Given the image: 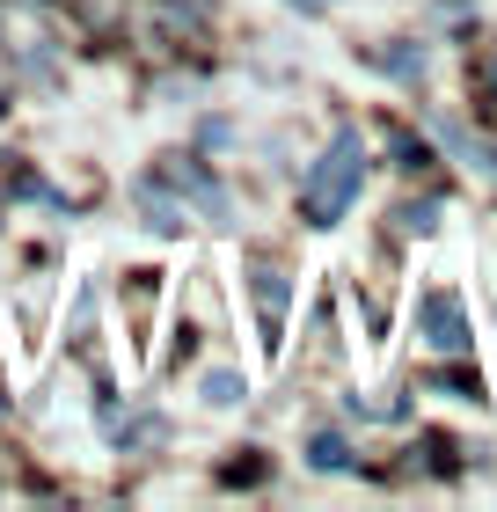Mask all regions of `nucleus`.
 Wrapping results in <instances>:
<instances>
[{"instance_id": "2", "label": "nucleus", "mask_w": 497, "mask_h": 512, "mask_svg": "<svg viewBox=\"0 0 497 512\" xmlns=\"http://www.w3.org/2000/svg\"><path fill=\"white\" fill-rule=\"evenodd\" d=\"M417 315H424V330H432L439 352H461V344H468V322H461V300L454 293H432Z\"/></svg>"}, {"instance_id": "3", "label": "nucleus", "mask_w": 497, "mask_h": 512, "mask_svg": "<svg viewBox=\"0 0 497 512\" xmlns=\"http://www.w3.org/2000/svg\"><path fill=\"white\" fill-rule=\"evenodd\" d=\"M205 403H220V410H227V403H242V381H234L227 366H220V374H205Z\"/></svg>"}, {"instance_id": "5", "label": "nucleus", "mask_w": 497, "mask_h": 512, "mask_svg": "<svg viewBox=\"0 0 497 512\" xmlns=\"http://www.w3.org/2000/svg\"><path fill=\"white\" fill-rule=\"evenodd\" d=\"M490 88H497V59H490Z\"/></svg>"}, {"instance_id": "1", "label": "nucleus", "mask_w": 497, "mask_h": 512, "mask_svg": "<svg viewBox=\"0 0 497 512\" xmlns=\"http://www.w3.org/2000/svg\"><path fill=\"white\" fill-rule=\"evenodd\" d=\"M359 183H366V147H359V132H337L322 147V161H307V176H300V213H307V227H337L344 205L359 198Z\"/></svg>"}, {"instance_id": "4", "label": "nucleus", "mask_w": 497, "mask_h": 512, "mask_svg": "<svg viewBox=\"0 0 497 512\" xmlns=\"http://www.w3.org/2000/svg\"><path fill=\"white\" fill-rule=\"evenodd\" d=\"M315 469H344V447H337V439H315Z\"/></svg>"}]
</instances>
